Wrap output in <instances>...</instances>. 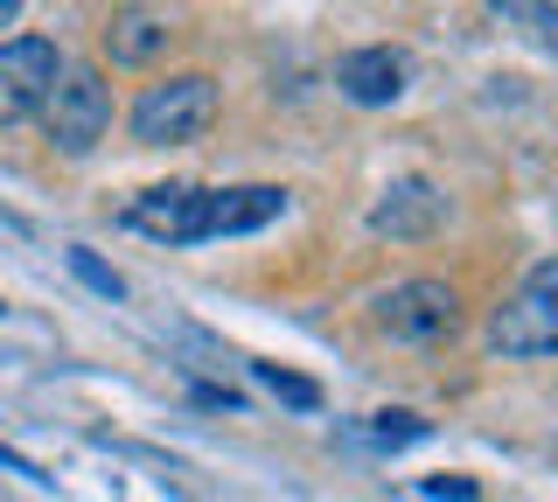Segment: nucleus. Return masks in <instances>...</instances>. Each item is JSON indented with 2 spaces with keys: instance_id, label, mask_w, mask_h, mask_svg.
I'll list each match as a JSON object with an SVG mask.
<instances>
[{
  "instance_id": "3",
  "label": "nucleus",
  "mask_w": 558,
  "mask_h": 502,
  "mask_svg": "<svg viewBox=\"0 0 558 502\" xmlns=\"http://www.w3.org/2000/svg\"><path fill=\"white\" fill-rule=\"evenodd\" d=\"M57 77H63V49L49 36L0 42V126H22L28 112H43L49 91H57Z\"/></svg>"
},
{
  "instance_id": "7",
  "label": "nucleus",
  "mask_w": 558,
  "mask_h": 502,
  "mask_svg": "<svg viewBox=\"0 0 558 502\" xmlns=\"http://www.w3.org/2000/svg\"><path fill=\"white\" fill-rule=\"evenodd\" d=\"M440 217H447V196L433 182H391L384 188V203L371 210V231L377 237H433L440 231Z\"/></svg>"
},
{
  "instance_id": "2",
  "label": "nucleus",
  "mask_w": 558,
  "mask_h": 502,
  "mask_svg": "<svg viewBox=\"0 0 558 502\" xmlns=\"http://www.w3.org/2000/svg\"><path fill=\"white\" fill-rule=\"evenodd\" d=\"M43 126H49V140H57V154H92L105 140V126H112V84H105L92 63H63V77H57V91H49V106H43Z\"/></svg>"
},
{
  "instance_id": "11",
  "label": "nucleus",
  "mask_w": 558,
  "mask_h": 502,
  "mask_svg": "<svg viewBox=\"0 0 558 502\" xmlns=\"http://www.w3.org/2000/svg\"><path fill=\"white\" fill-rule=\"evenodd\" d=\"M252 377H258V384H266L272 397H287L293 412H314V405H322V384H314V377H301V370H279V363H252Z\"/></svg>"
},
{
  "instance_id": "18",
  "label": "nucleus",
  "mask_w": 558,
  "mask_h": 502,
  "mask_svg": "<svg viewBox=\"0 0 558 502\" xmlns=\"http://www.w3.org/2000/svg\"><path fill=\"white\" fill-rule=\"evenodd\" d=\"M0 315H8V301H0Z\"/></svg>"
},
{
  "instance_id": "13",
  "label": "nucleus",
  "mask_w": 558,
  "mask_h": 502,
  "mask_svg": "<svg viewBox=\"0 0 558 502\" xmlns=\"http://www.w3.org/2000/svg\"><path fill=\"white\" fill-rule=\"evenodd\" d=\"M63 258H70V272H77V280H84V286H92V293H105V301H126V280H119V272H112V266H105V258H98V252H84V245H70Z\"/></svg>"
},
{
  "instance_id": "14",
  "label": "nucleus",
  "mask_w": 558,
  "mask_h": 502,
  "mask_svg": "<svg viewBox=\"0 0 558 502\" xmlns=\"http://www.w3.org/2000/svg\"><path fill=\"white\" fill-rule=\"evenodd\" d=\"M523 293H531V301H537V307H545V315L558 321V258H545V266H537L531 280H523Z\"/></svg>"
},
{
  "instance_id": "5",
  "label": "nucleus",
  "mask_w": 558,
  "mask_h": 502,
  "mask_svg": "<svg viewBox=\"0 0 558 502\" xmlns=\"http://www.w3.org/2000/svg\"><path fill=\"white\" fill-rule=\"evenodd\" d=\"M377 321L391 328L398 342H440V335L461 328V301H453L447 280H405L377 301Z\"/></svg>"
},
{
  "instance_id": "15",
  "label": "nucleus",
  "mask_w": 558,
  "mask_h": 502,
  "mask_svg": "<svg viewBox=\"0 0 558 502\" xmlns=\"http://www.w3.org/2000/svg\"><path fill=\"white\" fill-rule=\"evenodd\" d=\"M426 495H440V502H447V495H453V502H475L482 489H475L468 475H433V481H426Z\"/></svg>"
},
{
  "instance_id": "4",
  "label": "nucleus",
  "mask_w": 558,
  "mask_h": 502,
  "mask_svg": "<svg viewBox=\"0 0 558 502\" xmlns=\"http://www.w3.org/2000/svg\"><path fill=\"white\" fill-rule=\"evenodd\" d=\"M126 223L140 237H161V245H203L209 237V188L161 182V188H147V196L126 203Z\"/></svg>"
},
{
  "instance_id": "12",
  "label": "nucleus",
  "mask_w": 558,
  "mask_h": 502,
  "mask_svg": "<svg viewBox=\"0 0 558 502\" xmlns=\"http://www.w3.org/2000/svg\"><path fill=\"white\" fill-rule=\"evenodd\" d=\"M426 419H412V412H377V419L371 426H363V440H371V446H391V454H398V446H412V440H426Z\"/></svg>"
},
{
  "instance_id": "6",
  "label": "nucleus",
  "mask_w": 558,
  "mask_h": 502,
  "mask_svg": "<svg viewBox=\"0 0 558 502\" xmlns=\"http://www.w3.org/2000/svg\"><path fill=\"white\" fill-rule=\"evenodd\" d=\"M405 84H412V63H405V49H391V42L349 49V57L336 63V91L349 98V106H398Z\"/></svg>"
},
{
  "instance_id": "8",
  "label": "nucleus",
  "mask_w": 558,
  "mask_h": 502,
  "mask_svg": "<svg viewBox=\"0 0 558 502\" xmlns=\"http://www.w3.org/2000/svg\"><path fill=\"white\" fill-rule=\"evenodd\" d=\"M287 217V188L244 182V188H209V237H244Z\"/></svg>"
},
{
  "instance_id": "1",
  "label": "nucleus",
  "mask_w": 558,
  "mask_h": 502,
  "mask_svg": "<svg viewBox=\"0 0 558 502\" xmlns=\"http://www.w3.org/2000/svg\"><path fill=\"white\" fill-rule=\"evenodd\" d=\"M209 126H217V77H203V71L161 77L133 98V140L140 147H189Z\"/></svg>"
},
{
  "instance_id": "16",
  "label": "nucleus",
  "mask_w": 558,
  "mask_h": 502,
  "mask_svg": "<svg viewBox=\"0 0 558 502\" xmlns=\"http://www.w3.org/2000/svg\"><path fill=\"white\" fill-rule=\"evenodd\" d=\"M531 22H537V36H545V49L558 57V8H531Z\"/></svg>"
},
{
  "instance_id": "10",
  "label": "nucleus",
  "mask_w": 558,
  "mask_h": 502,
  "mask_svg": "<svg viewBox=\"0 0 558 502\" xmlns=\"http://www.w3.org/2000/svg\"><path fill=\"white\" fill-rule=\"evenodd\" d=\"M168 42H174V28H168V14H147V8H126V14H112L105 22V57L119 63V71H140V63H154V57H168Z\"/></svg>"
},
{
  "instance_id": "17",
  "label": "nucleus",
  "mask_w": 558,
  "mask_h": 502,
  "mask_svg": "<svg viewBox=\"0 0 558 502\" xmlns=\"http://www.w3.org/2000/svg\"><path fill=\"white\" fill-rule=\"evenodd\" d=\"M14 14H22V0H0V28H8V22H14Z\"/></svg>"
},
{
  "instance_id": "9",
  "label": "nucleus",
  "mask_w": 558,
  "mask_h": 502,
  "mask_svg": "<svg viewBox=\"0 0 558 502\" xmlns=\"http://www.w3.org/2000/svg\"><path fill=\"white\" fill-rule=\"evenodd\" d=\"M488 342H496L502 356H558V321L531 301V293H517V301L496 307V321H488Z\"/></svg>"
}]
</instances>
